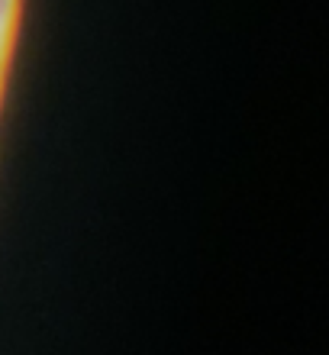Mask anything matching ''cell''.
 <instances>
[{
  "label": "cell",
  "instance_id": "6da1fadb",
  "mask_svg": "<svg viewBox=\"0 0 329 355\" xmlns=\"http://www.w3.org/2000/svg\"><path fill=\"white\" fill-rule=\"evenodd\" d=\"M7 10H10V0H0V19L7 17Z\"/></svg>",
  "mask_w": 329,
  "mask_h": 355
}]
</instances>
